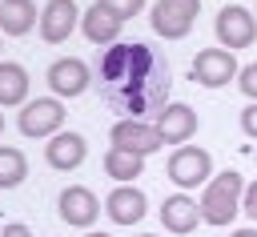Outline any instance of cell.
Returning <instances> with one entry per match:
<instances>
[{
	"mask_svg": "<svg viewBox=\"0 0 257 237\" xmlns=\"http://www.w3.org/2000/svg\"><path fill=\"white\" fill-rule=\"evenodd\" d=\"M241 193H245V177L237 169H221L205 181L201 193V221L205 225H233V217L241 213Z\"/></svg>",
	"mask_w": 257,
	"mask_h": 237,
	"instance_id": "6da1fadb",
	"label": "cell"
},
{
	"mask_svg": "<svg viewBox=\"0 0 257 237\" xmlns=\"http://www.w3.org/2000/svg\"><path fill=\"white\" fill-rule=\"evenodd\" d=\"M197 16H201V0H153V8H149V24L165 40H185L193 32Z\"/></svg>",
	"mask_w": 257,
	"mask_h": 237,
	"instance_id": "7a4b0ae2",
	"label": "cell"
},
{
	"mask_svg": "<svg viewBox=\"0 0 257 237\" xmlns=\"http://www.w3.org/2000/svg\"><path fill=\"white\" fill-rule=\"evenodd\" d=\"M16 129L32 141H44L52 133L64 129V100L60 96H32L20 104V116H16Z\"/></svg>",
	"mask_w": 257,
	"mask_h": 237,
	"instance_id": "3957f363",
	"label": "cell"
},
{
	"mask_svg": "<svg viewBox=\"0 0 257 237\" xmlns=\"http://www.w3.org/2000/svg\"><path fill=\"white\" fill-rule=\"evenodd\" d=\"M165 173L177 189H197L213 177V157L201 149V145H177L173 157L165 161Z\"/></svg>",
	"mask_w": 257,
	"mask_h": 237,
	"instance_id": "277c9868",
	"label": "cell"
},
{
	"mask_svg": "<svg viewBox=\"0 0 257 237\" xmlns=\"http://www.w3.org/2000/svg\"><path fill=\"white\" fill-rule=\"evenodd\" d=\"M213 36H217L221 48L241 52V48H249L257 40V16L249 8H241V4H225L217 12V20H213Z\"/></svg>",
	"mask_w": 257,
	"mask_h": 237,
	"instance_id": "5b68a950",
	"label": "cell"
},
{
	"mask_svg": "<svg viewBox=\"0 0 257 237\" xmlns=\"http://www.w3.org/2000/svg\"><path fill=\"white\" fill-rule=\"evenodd\" d=\"M237 72H241V64H237V56L229 52V48H201L197 56H193V64H189V76L201 84V88H225L229 80H237Z\"/></svg>",
	"mask_w": 257,
	"mask_h": 237,
	"instance_id": "8992f818",
	"label": "cell"
},
{
	"mask_svg": "<svg viewBox=\"0 0 257 237\" xmlns=\"http://www.w3.org/2000/svg\"><path fill=\"white\" fill-rule=\"evenodd\" d=\"M108 141H112V149H124V153H137V157H149V153H157L165 145V137L157 133V125L153 121H141V116L116 121L108 129Z\"/></svg>",
	"mask_w": 257,
	"mask_h": 237,
	"instance_id": "52a82bcc",
	"label": "cell"
},
{
	"mask_svg": "<svg viewBox=\"0 0 257 237\" xmlns=\"http://www.w3.org/2000/svg\"><path fill=\"white\" fill-rule=\"evenodd\" d=\"M56 213H60L64 225H72V229H88V225H96V217H100V201H96L92 189H84V185H68V189H60V197H56Z\"/></svg>",
	"mask_w": 257,
	"mask_h": 237,
	"instance_id": "ba28073f",
	"label": "cell"
},
{
	"mask_svg": "<svg viewBox=\"0 0 257 237\" xmlns=\"http://www.w3.org/2000/svg\"><path fill=\"white\" fill-rule=\"evenodd\" d=\"M153 125H157V133L165 137V145L177 149V145H189V141H193V133H197L201 121H197V108H193V104H185V100H169V104L157 112Z\"/></svg>",
	"mask_w": 257,
	"mask_h": 237,
	"instance_id": "9c48e42d",
	"label": "cell"
},
{
	"mask_svg": "<svg viewBox=\"0 0 257 237\" xmlns=\"http://www.w3.org/2000/svg\"><path fill=\"white\" fill-rule=\"evenodd\" d=\"M76 24H80L76 0H48V4L40 8V20H36V28H40V36H44L48 44H64V40L76 32Z\"/></svg>",
	"mask_w": 257,
	"mask_h": 237,
	"instance_id": "30bf717a",
	"label": "cell"
},
{
	"mask_svg": "<svg viewBox=\"0 0 257 237\" xmlns=\"http://www.w3.org/2000/svg\"><path fill=\"white\" fill-rule=\"evenodd\" d=\"M88 80H92V72L80 56H60L48 64V92L52 96H80L88 88Z\"/></svg>",
	"mask_w": 257,
	"mask_h": 237,
	"instance_id": "8fae6325",
	"label": "cell"
},
{
	"mask_svg": "<svg viewBox=\"0 0 257 237\" xmlns=\"http://www.w3.org/2000/svg\"><path fill=\"white\" fill-rule=\"evenodd\" d=\"M84 153H88V141H84L80 133H72V129H60V133H52V137L44 141V161H48V169H56V173L76 169V165L84 161Z\"/></svg>",
	"mask_w": 257,
	"mask_h": 237,
	"instance_id": "7c38bea8",
	"label": "cell"
},
{
	"mask_svg": "<svg viewBox=\"0 0 257 237\" xmlns=\"http://www.w3.org/2000/svg\"><path fill=\"white\" fill-rule=\"evenodd\" d=\"M104 213H108L112 225H141L145 213H149V197L137 185H116L104 197Z\"/></svg>",
	"mask_w": 257,
	"mask_h": 237,
	"instance_id": "4fadbf2b",
	"label": "cell"
},
{
	"mask_svg": "<svg viewBox=\"0 0 257 237\" xmlns=\"http://www.w3.org/2000/svg\"><path fill=\"white\" fill-rule=\"evenodd\" d=\"M161 225H165L169 233L185 237V233H193V229L201 225V205H197L189 193H173V197L161 201Z\"/></svg>",
	"mask_w": 257,
	"mask_h": 237,
	"instance_id": "5bb4252c",
	"label": "cell"
},
{
	"mask_svg": "<svg viewBox=\"0 0 257 237\" xmlns=\"http://www.w3.org/2000/svg\"><path fill=\"white\" fill-rule=\"evenodd\" d=\"M120 16L116 12H108L100 0L96 4H88L84 8V16H80V32H84V40H92V44H112V40H120Z\"/></svg>",
	"mask_w": 257,
	"mask_h": 237,
	"instance_id": "9a60e30c",
	"label": "cell"
},
{
	"mask_svg": "<svg viewBox=\"0 0 257 237\" xmlns=\"http://www.w3.org/2000/svg\"><path fill=\"white\" fill-rule=\"evenodd\" d=\"M40 20L36 0H0V32L8 36H28Z\"/></svg>",
	"mask_w": 257,
	"mask_h": 237,
	"instance_id": "2e32d148",
	"label": "cell"
},
{
	"mask_svg": "<svg viewBox=\"0 0 257 237\" xmlns=\"http://www.w3.org/2000/svg\"><path fill=\"white\" fill-rule=\"evenodd\" d=\"M128 72V40H112L100 48V60H96V76L104 88H116Z\"/></svg>",
	"mask_w": 257,
	"mask_h": 237,
	"instance_id": "e0dca14e",
	"label": "cell"
},
{
	"mask_svg": "<svg viewBox=\"0 0 257 237\" xmlns=\"http://www.w3.org/2000/svg\"><path fill=\"white\" fill-rule=\"evenodd\" d=\"M28 100V68L20 60L0 64V108L4 104H24Z\"/></svg>",
	"mask_w": 257,
	"mask_h": 237,
	"instance_id": "ac0fdd59",
	"label": "cell"
},
{
	"mask_svg": "<svg viewBox=\"0 0 257 237\" xmlns=\"http://www.w3.org/2000/svg\"><path fill=\"white\" fill-rule=\"evenodd\" d=\"M104 173H108L116 185H133V181L145 173V157L124 153V149H108V153H104Z\"/></svg>",
	"mask_w": 257,
	"mask_h": 237,
	"instance_id": "d6986e66",
	"label": "cell"
},
{
	"mask_svg": "<svg viewBox=\"0 0 257 237\" xmlns=\"http://www.w3.org/2000/svg\"><path fill=\"white\" fill-rule=\"evenodd\" d=\"M24 177H28V157L20 149L0 145V189H16Z\"/></svg>",
	"mask_w": 257,
	"mask_h": 237,
	"instance_id": "ffe728a7",
	"label": "cell"
},
{
	"mask_svg": "<svg viewBox=\"0 0 257 237\" xmlns=\"http://www.w3.org/2000/svg\"><path fill=\"white\" fill-rule=\"evenodd\" d=\"M108 12H116L120 20H133V16H141L145 12V0H100Z\"/></svg>",
	"mask_w": 257,
	"mask_h": 237,
	"instance_id": "44dd1931",
	"label": "cell"
},
{
	"mask_svg": "<svg viewBox=\"0 0 257 237\" xmlns=\"http://www.w3.org/2000/svg\"><path fill=\"white\" fill-rule=\"evenodd\" d=\"M237 88H241V96L257 100V64H245V68L237 72Z\"/></svg>",
	"mask_w": 257,
	"mask_h": 237,
	"instance_id": "7402d4cb",
	"label": "cell"
},
{
	"mask_svg": "<svg viewBox=\"0 0 257 237\" xmlns=\"http://www.w3.org/2000/svg\"><path fill=\"white\" fill-rule=\"evenodd\" d=\"M241 133L257 141V100H249V104L241 108Z\"/></svg>",
	"mask_w": 257,
	"mask_h": 237,
	"instance_id": "603a6c76",
	"label": "cell"
},
{
	"mask_svg": "<svg viewBox=\"0 0 257 237\" xmlns=\"http://www.w3.org/2000/svg\"><path fill=\"white\" fill-rule=\"evenodd\" d=\"M241 209H245V217H253V221H257V181H249V185H245V193H241Z\"/></svg>",
	"mask_w": 257,
	"mask_h": 237,
	"instance_id": "cb8c5ba5",
	"label": "cell"
},
{
	"mask_svg": "<svg viewBox=\"0 0 257 237\" xmlns=\"http://www.w3.org/2000/svg\"><path fill=\"white\" fill-rule=\"evenodd\" d=\"M0 237H32V229H28V225H20V221H8V225L0 229Z\"/></svg>",
	"mask_w": 257,
	"mask_h": 237,
	"instance_id": "d4e9b609",
	"label": "cell"
},
{
	"mask_svg": "<svg viewBox=\"0 0 257 237\" xmlns=\"http://www.w3.org/2000/svg\"><path fill=\"white\" fill-rule=\"evenodd\" d=\"M229 237H257V229H249V225H245V229H233Z\"/></svg>",
	"mask_w": 257,
	"mask_h": 237,
	"instance_id": "484cf974",
	"label": "cell"
},
{
	"mask_svg": "<svg viewBox=\"0 0 257 237\" xmlns=\"http://www.w3.org/2000/svg\"><path fill=\"white\" fill-rule=\"evenodd\" d=\"M84 237H112V233H100V229H88Z\"/></svg>",
	"mask_w": 257,
	"mask_h": 237,
	"instance_id": "4316f807",
	"label": "cell"
},
{
	"mask_svg": "<svg viewBox=\"0 0 257 237\" xmlns=\"http://www.w3.org/2000/svg\"><path fill=\"white\" fill-rule=\"evenodd\" d=\"M0 133H4V112H0Z\"/></svg>",
	"mask_w": 257,
	"mask_h": 237,
	"instance_id": "83f0119b",
	"label": "cell"
},
{
	"mask_svg": "<svg viewBox=\"0 0 257 237\" xmlns=\"http://www.w3.org/2000/svg\"><path fill=\"white\" fill-rule=\"evenodd\" d=\"M137 237H157V233H137Z\"/></svg>",
	"mask_w": 257,
	"mask_h": 237,
	"instance_id": "f1b7e54d",
	"label": "cell"
},
{
	"mask_svg": "<svg viewBox=\"0 0 257 237\" xmlns=\"http://www.w3.org/2000/svg\"><path fill=\"white\" fill-rule=\"evenodd\" d=\"M0 44H4V32H0Z\"/></svg>",
	"mask_w": 257,
	"mask_h": 237,
	"instance_id": "f546056e",
	"label": "cell"
},
{
	"mask_svg": "<svg viewBox=\"0 0 257 237\" xmlns=\"http://www.w3.org/2000/svg\"><path fill=\"white\" fill-rule=\"evenodd\" d=\"M253 16H257V8H253Z\"/></svg>",
	"mask_w": 257,
	"mask_h": 237,
	"instance_id": "4dcf8cb0",
	"label": "cell"
}]
</instances>
